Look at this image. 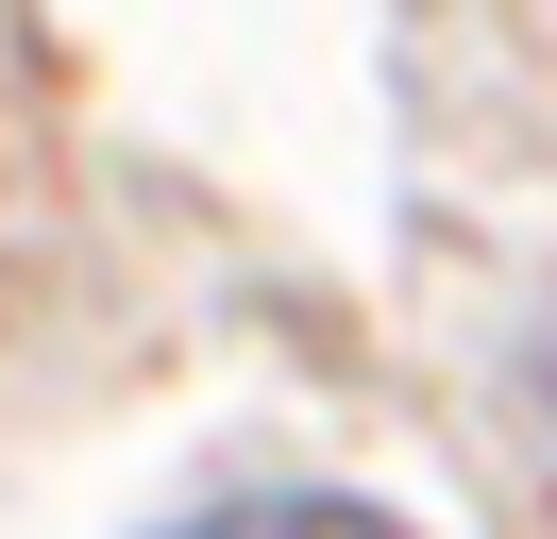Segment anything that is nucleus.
<instances>
[{"label":"nucleus","instance_id":"obj_1","mask_svg":"<svg viewBox=\"0 0 557 539\" xmlns=\"http://www.w3.org/2000/svg\"><path fill=\"white\" fill-rule=\"evenodd\" d=\"M186 539H406V523L355 505V489H253V505H220V523H186Z\"/></svg>","mask_w":557,"mask_h":539}]
</instances>
